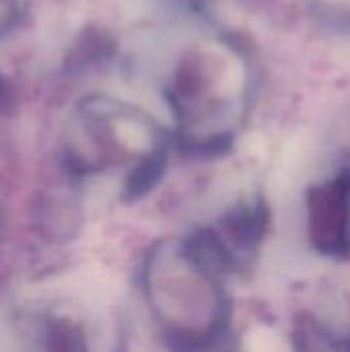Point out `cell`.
Instances as JSON below:
<instances>
[{"label": "cell", "mask_w": 350, "mask_h": 352, "mask_svg": "<svg viewBox=\"0 0 350 352\" xmlns=\"http://www.w3.org/2000/svg\"><path fill=\"white\" fill-rule=\"evenodd\" d=\"M309 237L322 256H350V175L309 192Z\"/></svg>", "instance_id": "obj_1"}]
</instances>
